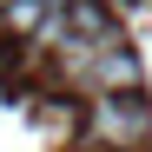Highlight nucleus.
Returning <instances> with one entry per match:
<instances>
[{
	"mask_svg": "<svg viewBox=\"0 0 152 152\" xmlns=\"http://www.w3.org/2000/svg\"><path fill=\"white\" fill-rule=\"evenodd\" d=\"M86 139L113 145V152H139L152 139V113L139 106V93H99L86 106Z\"/></svg>",
	"mask_w": 152,
	"mask_h": 152,
	"instance_id": "obj_1",
	"label": "nucleus"
},
{
	"mask_svg": "<svg viewBox=\"0 0 152 152\" xmlns=\"http://www.w3.org/2000/svg\"><path fill=\"white\" fill-rule=\"evenodd\" d=\"M86 152H113V145H86Z\"/></svg>",
	"mask_w": 152,
	"mask_h": 152,
	"instance_id": "obj_2",
	"label": "nucleus"
}]
</instances>
